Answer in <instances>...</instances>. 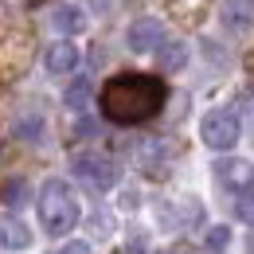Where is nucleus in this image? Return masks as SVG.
Returning a JSON list of instances; mask_svg holds the SVG:
<instances>
[{
    "mask_svg": "<svg viewBox=\"0 0 254 254\" xmlns=\"http://www.w3.org/2000/svg\"><path fill=\"white\" fill-rule=\"evenodd\" d=\"M168 102V86L157 74H137V70H126V74H114L102 94H98V110L106 122L114 126H141L149 118H157Z\"/></svg>",
    "mask_w": 254,
    "mask_h": 254,
    "instance_id": "1",
    "label": "nucleus"
},
{
    "mask_svg": "<svg viewBox=\"0 0 254 254\" xmlns=\"http://www.w3.org/2000/svg\"><path fill=\"white\" fill-rule=\"evenodd\" d=\"M35 211H39V227H43V235H51V239H63L74 231V223L82 215V207H78V195L74 188L66 184V180H43V188H39V199H35Z\"/></svg>",
    "mask_w": 254,
    "mask_h": 254,
    "instance_id": "2",
    "label": "nucleus"
},
{
    "mask_svg": "<svg viewBox=\"0 0 254 254\" xmlns=\"http://www.w3.org/2000/svg\"><path fill=\"white\" fill-rule=\"evenodd\" d=\"M70 172H74L86 188H94V191H110V188H118V180H122L118 160L106 157V153H94V149L74 153V157H70Z\"/></svg>",
    "mask_w": 254,
    "mask_h": 254,
    "instance_id": "3",
    "label": "nucleus"
},
{
    "mask_svg": "<svg viewBox=\"0 0 254 254\" xmlns=\"http://www.w3.org/2000/svg\"><path fill=\"white\" fill-rule=\"evenodd\" d=\"M239 133H243V126H239V118L231 110H211L199 122V137H203V145L211 153H231L239 145Z\"/></svg>",
    "mask_w": 254,
    "mask_h": 254,
    "instance_id": "4",
    "label": "nucleus"
},
{
    "mask_svg": "<svg viewBox=\"0 0 254 254\" xmlns=\"http://www.w3.org/2000/svg\"><path fill=\"white\" fill-rule=\"evenodd\" d=\"M126 43H129V51H137V55H145V51H160V43H164V24H160L157 16H141V20L129 24Z\"/></svg>",
    "mask_w": 254,
    "mask_h": 254,
    "instance_id": "5",
    "label": "nucleus"
},
{
    "mask_svg": "<svg viewBox=\"0 0 254 254\" xmlns=\"http://www.w3.org/2000/svg\"><path fill=\"white\" fill-rule=\"evenodd\" d=\"M215 176H219L223 188H231L235 195H243V191L254 188V164L251 160H239V157L219 160V164H215Z\"/></svg>",
    "mask_w": 254,
    "mask_h": 254,
    "instance_id": "6",
    "label": "nucleus"
},
{
    "mask_svg": "<svg viewBox=\"0 0 254 254\" xmlns=\"http://www.w3.org/2000/svg\"><path fill=\"white\" fill-rule=\"evenodd\" d=\"M82 63V51H78V43H51L47 51H43V66L51 70V74H74Z\"/></svg>",
    "mask_w": 254,
    "mask_h": 254,
    "instance_id": "7",
    "label": "nucleus"
},
{
    "mask_svg": "<svg viewBox=\"0 0 254 254\" xmlns=\"http://www.w3.org/2000/svg\"><path fill=\"white\" fill-rule=\"evenodd\" d=\"M51 28L63 35H78L86 28V12L78 8V4H55L51 8Z\"/></svg>",
    "mask_w": 254,
    "mask_h": 254,
    "instance_id": "8",
    "label": "nucleus"
},
{
    "mask_svg": "<svg viewBox=\"0 0 254 254\" xmlns=\"http://www.w3.org/2000/svg\"><path fill=\"white\" fill-rule=\"evenodd\" d=\"M223 24L231 32H247L254 24V0H223Z\"/></svg>",
    "mask_w": 254,
    "mask_h": 254,
    "instance_id": "9",
    "label": "nucleus"
},
{
    "mask_svg": "<svg viewBox=\"0 0 254 254\" xmlns=\"http://www.w3.org/2000/svg\"><path fill=\"white\" fill-rule=\"evenodd\" d=\"M0 247L4 251H24V247H32V231L16 215H4L0 219Z\"/></svg>",
    "mask_w": 254,
    "mask_h": 254,
    "instance_id": "10",
    "label": "nucleus"
},
{
    "mask_svg": "<svg viewBox=\"0 0 254 254\" xmlns=\"http://www.w3.org/2000/svg\"><path fill=\"white\" fill-rule=\"evenodd\" d=\"M157 59H160L164 70H180V66L188 63V47H184V43H160Z\"/></svg>",
    "mask_w": 254,
    "mask_h": 254,
    "instance_id": "11",
    "label": "nucleus"
},
{
    "mask_svg": "<svg viewBox=\"0 0 254 254\" xmlns=\"http://www.w3.org/2000/svg\"><path fill=\"white\" fill-rule=\"evenodd\" d=\"M63 102L74 110V114H82V110H86V102H90V78H74V82L66 86Z\"/></svg>",
    "mask_w": 254,
    "mask_h": 254,
    "instance_id": "12",
    "label": "nucleus"
},
{
    "mask_svg": "<svg viewBox=\"0 0 254 254\" xmlns=\"http://www.w3.org/2000/svg\"><path fill=\"white\" fill-rule=\"evenodd\" d=\"M24 199H28V184H24L20 176H16V180H8V184L0 188V203H4V207H20Z\"/></svg>",
    "mask_w": 254,
    "mask_h": 254,
    "instance_id": "13",
    "label": "nucleus"
},
{
    "mask_svg": "<svg viewBox=\"0 0 254 254\" xmlns=\"http://www.w3.org/2000/svg\"><path fill=\"white\" fill-rule=\"evenodd\" d=\"M12 133L24 137V141H39V137H43V118H24V122H16Z\"/></svg>",
    "mask_w": 254,
    "mask_h": 254,
    "instance_id": "14",
    "label": "nucleus"
},
{
    "mask_svg": "<svg viewBox=\"0 0 254 254\" xmlns=\"http://www.w3.org/2000/svg\"><path fill=\"white\" fill-rule=\"evenodd\" d=\"M235 215H239L243 223H251V227H254V188L243 191V195L235 199Z\"/></svg>",
    "mask_w": 254,
    "mask_h": 254,
    "instance_id": "15",
    "label": "nucleus"
},
{
    "mask_svg": "<svg viewBox=\"0 0 254 254\" xmlns=\"http://www.w3.org/2000/svg\"><path fill=\"white\" fill-rule=\"evenodd\" d=\"M227 243H231V231H227V227H211V231H207V247H211V251H223Z\"/></svg>",
    "mask_w": 254,
    "mask_h": 254,
    "instance_id": "16",
    "label": "nucleus"
},
{
    "mask_svg": "<svg viewBox=\"0 0 254 254\" xmlns=\"http://www.w3.org/2000/svg\"><path fill=\"white\" fill-rule=\"evenodd\" d=\"M55 254H90V243H82V239H70V243H63Z\"/></svg>",
    "mask_w": 254,
    "mask_h": 254,
    "instance_id": "17",
    "label": "nucleus"
},
{
    "mask_svg": "<svg viewBox=\"0 0 254 254\" xmlns=\"http://www.w3.org/2000/svg\"><path fill=\"white\" fill-rule=\"evenodd\" d=\"M247 247H251V254H254V235H251V243H247Z\"/></svg>",
    "mask_w": 254,
    "mask_h": 254,
    "instance_id": "18",
    "label": "nucleus"
}]
</instances>
